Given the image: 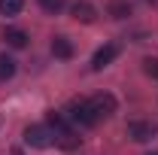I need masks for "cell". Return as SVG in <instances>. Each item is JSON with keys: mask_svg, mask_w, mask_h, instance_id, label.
Wrapping results in <instances>:
<instances>
[{"mask_svg": "<svg viewBox=\"0 0 158 155\" xmlns=\"http://www.w3.org/2000/svg\"><path fill=\"white\" fill-rule=\"evenodd\" d=\"M67 122H73L79 128H94V125H98V119H94V113H91V107H88L85 97L70 100V107H67Z\"/></svg>", "mask_w": 158, "mask_h": 155, "instance_id": "6da1fadb", "label": "cell"}, {"mask_svg": "<svg viewBox=\"0 0 158 155\" xmlns=\"http://www.w3.org/2000/svg\"><path fill=\"white\" fill-rule=\"evenodd\" d=\"M88 107H91V113H94V119H110L113 113H116V97L110 94V91H98V94H91L88 97Z\"/></svg>", "mask_w": 158, "mask_h": 155, "instance_id": "7a4b0ae2", "label": "cell"}, {"mask_svg": "<svg viewBox=\"0 0 158 155\" xmlns=\"http://www.w3.org/2000/svg\"><path fill=\"white\" fill-rule=\"evenodd\" d=\"M24 143L34 146V149L52 146V128H46V125H27L24 128Z\"/></svg>", "mask_w": 158, "mask_h": 155, "instance_id": "3957f363", "label": "cell"}, {"mask_svg": "<svg viewBox=\"0 0 158 155\" xmlns=\"http://www.w3.org/2000/svg\"><path fill=\"white\" fill-rule=\"evenodd\" d=\"M125 134L131 137L134 143H146V140H152V137L158 134V125H152V122H143V119H134V122H128Z\"/></svg>", "mask_w": 158, "mask_h": 155, "instance_id": "277c9868", "label": "cell"}, {"mask_svg": "<svg viewBox=\"0 0 158 155\" xmlns=\"http://www.w3.org/2000/svg\"><path fill=\"white\" fill-rule=\"evenodd\" d=\"M52 143H55L58 149H64V152H73V149H79L82 137H79L70 125H64V128H55V131H52Z\"/></svg>", "mask_w": 158, "mask_h": 155, "instance_id": "5b68a950", "label": "cell"}, {"mask_svg": "<svg viewBox=\"0 0 158 155\" xmlns=\"http://www.w3.org/2000/svg\"><path fill=\"white\" fill-rule=\"evenodd\" d=\"M116 58H118V43H106V46H100L98 52H94L91 70H103V67H110Z\"/></svg>", "mask_w": 158, "mask_h": 155, "instance_id": "8992f818", "label": "cell"}, {"mask_svg": "<svg viewBox=\"0 0 158 155\" xmlns=\"http://www.w3.org/2000/svg\"><path fill=\"white\" fill-rule=\"evenodd\" d=\"M70 12H73V19H76V21H82V24H91V21L98 19V9H94L88 0H76Z\"/></svg>", "mask_w": 158, "mask_h": 155, "instance_id": "52a82bcc", "label": "cell"}, {"mask_svg": "<svg viewBox=\"0 0 158 155\" xmlns=\"http://www.w3.org/2000/svg\"><path fill=\"white\" fill-rule=\"evenodd\" d=\"M52 55L61 58V61H70L73 58V43H70L67 37H55L52 40Z\"/></svg>", "mask_w": 158, "mask_h": 155, "instance_id": "ba28073f", "label": "cell"}, {"mask_svg": "<svg viewBox=\"0 0 158 155\" xmlns=\"http://www.w3.org/2000/svg\"><path fill=\"white\" fill-rule=\"evenodd\" d=\"M3 40H6V46H12V49H24V46H27V34L19 31V27H6V31H3Z\"/></svg>", "mask_w": 158, "mask_h": 155, "instance_id": "9c48e42d", "label": "cell"}, {"mask_svg": "<svg viewBox=\"0 0 158 155\" xmlns=\"http://www.w3.org/2000/svg\"><path fill=\"white\" fill-rule=\"evenodd\" d=\"M15 70H19L15 58H12V55H3V52H0V82L12 79V76H15Z\"/></svg>", "mask_w": 158, "mask_h": 155, "instance_id": "30bf717a", "label": "cell"}, {"mask_svg": "<svg viewBox=\"0 0 158 155\" xmlns=\"http://www.w3.org/2000/svg\"><path fill=\"white\" fill-rule=\"evenodd\" d=\"M21 9H24V0H0V12H3L6 19H12V15H19Z\"/></svg>", "mask_w": 158, "mask_h": 155, "instance_id": "8fae6325", "label": "cell"}, {"mask_svg": "<svg viewBox=\"0 0 158 155\" xmlns=\"http://www.w3.org/2000/svg\"><path fill=\"white\" fill-rule=\"evenodd\" d=\"M110 15H113V19H128V15H131V3H128V0H113V3H110Z\"/></svg>", "mask_w": 158, "mask_h": 155, "instance_id": "7c38bea8", "label": "cell"}, {"mask_svg": "<svg viewBox=\"0 0 158 155\" xmlns=\"http://www.w3.org/2000/svg\"><path fill=\"white\" fill-rule=\"evenodd\" d=\"M40 6H43L46 12H52V15H55V12L64 9V0H40Z\"/></svg>", "mask_w": 158, "mask_h": 155, "instance_id": "4fadbf2b", "label": "cell"}, {"mask_svg": "<svg viewBox=\"0 0 158 155\" xmlns=\"http://www.w3.org/2000/svg\"><path fill=\"white\" fill-rule=\"evenodd\" d=\"M143 70H146V76L158 79V58H146L143 61Z\"/></svg>", "mask_w": 158, "mask_h": 155, "instance_id": "5bb4252c", "label": "cell"}, {"mask_svg": "<svg viewBox=\"0 0 158 155\" xmlns=\"http://www.w3.org/2000/svg\"><path fill=\"white\" fill-rule=\"evenodd\" d=\"M146 155H158V152H146Z\"/></svg>", "mask_w": 158, "mask_h": 155, "instance_id": "9a60e30c", "label": "cell"}]
</instances>
